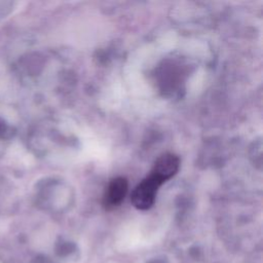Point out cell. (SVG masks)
<instances>
[{"label": "cell", "mask_w": 263, "mask_h": 263, "mask_svg": "<svg viewBox=\"0 0 263 263\" xmlns=\"http://www.w3.org/2000/svg\"><path fill=\"white\" fill-rule=\"evenodd\" d=\"M165 183L162 179L151 173L142 182H140L132 193V202L138 210L150 209L156 199L159 187Z\"/></svg>", "instance_id": "obj_1"}, {"label": "cell", "mask_w": 263, "mask_h": 263, "mask_svg": "<svg viewBox=\"0 0 263 263\" xmlns=\"http://www.w3.org/2000/svg\"><path fill=\"white\" fill-rule=\"evenodd\" d=\"M128 189L127 180L123 177H116L112 179L104 193L103 204L107 210L118 206L124 199Z\"/></svg>", "instance_id": "obj_2"}, {"label": "cell", "mask_w": 263, "mask_h": 263, "mask_svg": "<svg viewBox=\"0 0 263 263\" xmlns=\"http://www.w3.org/2000/svg\"><path fill=\"white\" fill-rule=\"evenodd\" d=\"M180 158L173 153H164L160 155L151 171V173L158 176L164 182L172 179L179 171Z\"/></svg>", "instance_id": "obj_3"}]
</instances>
